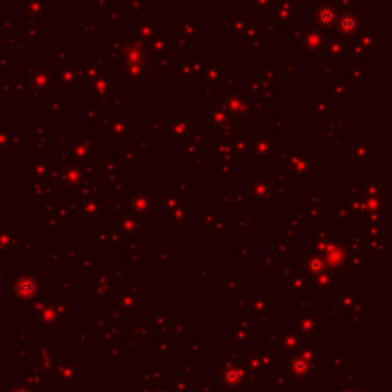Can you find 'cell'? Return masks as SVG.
<instances>
[{
    "label": "cell",
    "instance_id": "obj_1",
    "mask_svg": "<svg viewBox=\"0 0 392 392\" xmlns=\"http://www.w3.org/2000/svg\"><path fill=\"white\" fill-rule=\"evenodd\" d=\"M362 23V14H353V13H345L339 17V20H335V28L340 34L345 35H353L360 29Z\"/></svg>",
    "mask_w": 392,
    "mask_h": 392
},
{
    "label": "cell",
    "instance_id": "obj_2",
    "mask_svg": "<svg viewBox=\"0 0 392 392\" xmlns=\"http://www.w3.org/2000/svg\"><path fill=\"white\" fill-rule=\"evenodd\" d=\"M313 20L320 28H332L335 25V20H337V10L329 5H320L313 14Z\"/></svg>",
    "mask_w": 392,
    "mask_h": 392
},
{
    "label": "cell",
    "instance_id": "obj_3",
    "mask_svg": "<svg viewBox=\"0 0 392 392\" xmlns=\"http://www.w3.org/2000/svg\"><path fill=\"white\" fill-rule=\"evenodd\" d=\"M290 371L293 374V377L296 378H305L310 374V365L307 363L305 359L294 356L290 362Z\"/></svg>",
    "mask_w": 392,
    "mask_h": 392
},
{
    "label": "cell",
    "instance_id": "obj_4",
    "mask_svg": "<svg viewBox=\"0 0 392 392\" xmlns=\"http://www.w3.org/2000/svg\"><path fill=\"white\" fill-rule=\"evenodd\" d=\"M303 267H305L307 273L311 274V276H317L319 273H322V271L325 270L323 260H322L319 256H316V254H308V256L305 257Z\"/></svg>",
    "mask_w": 392,
    "mask_h": 392
},
{
    "label": "cell",
    "instance_id": "obj_5",
    "mask_svg": "<svg viewBox=\"0 0 392 392\" xmlns=\"http://www.w3.org/2000/svg\"><path fill=\"white\" fill-rule=\"evenodd\" d=\"M328 264L334 270H337V267H343L346 264V256H345L343 250L339 248V247L329 248L328 250Z\"/></svg>",
    "mask_w": 392,
    "mask_h": 392
},
{
    "label": "cell",
    "instance_id": "obj_6",
    "mask_svg": "<svg viewBox=\"0 0 392 392\" xmlns=\"http://www.w3.org/2000/svg\"><path fill=\"white\" fill-rule=\"evenodd\" d=\"M229 107L236 117H242V118H245V112H248V104L244 100H241V97H230Z\"/></svg>",
    "mask_w": 392,
    "mask_h": 392
},
{
    "label": "cell",
    "instance_id": "obj_7",
    "mask_svg": "<svg viewBox=\"0 0 392 392\" xmlns=\"http://www.w3.org/2000/svg\"><path fill=\"white\" fill-rule=\"evenodd\" d=\"M305 40H307L305 49H320L322 46V35L319 32L305 34Z\"/></svg>",
    "mask_w": 392,
    "mask_h": 392
},
{
    "label": "cell",
    "instance_id": "obj_8",
    "mask_svg": "<svg viewBox=\"0 0 392 392\" xmlns=\"http://www.w3.org/2000/svg\"><path fill=\"white\" fill-rule=\"evenodd\" d=\"M346 392H350V390H346Z\"/></svg>",
    "mask_w": 392,
    "mask_h": 392
}]
</instances>
